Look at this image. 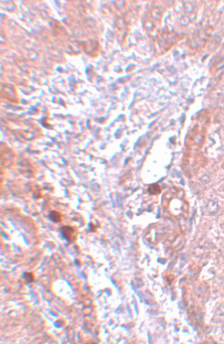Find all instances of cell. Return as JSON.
<instances>
[{"instance_id": "obj_2", "label": "cell", "mask_w": 224, "mask_h": 344, "mask_svg": "<svg viewBox=\"0 0 224 344\" xmlns=\"http://www.w3.org/2000/svg\"><path fill=\"white\" fill-rule=\"evenodd\" d=\"M49 218L50 219V220L55 223L60 222L62 221V216L57 211H52L50 212L49 214Z\"/></svg>"}, {"instance_id": "obj_1", "label": "cell", "mask_w": 224, "mask_h": 344, "mask_svg": "<svg viewBox=\"0 0 224 344\" xmlns=\"http://www.w3.org/2000/svg\"><path fill=\"white\" fill-rule=\"evenodd\" d=\"M61 234L65 239L68 241H72L75 234V230L70 226H63L60 229Z\"/></svg>"}, {"instance_id": "obj_3", "label": "cell", "mask_w": 224, "mask_h": 344, "mask_svg": "<svg viewBox=\"0 0 224 344\" xmlns=\"http://www.w3.org/2000/svg\"><path fill=\"white\" fill-rule=\"evenodd\" d=\"M24 279H25L27 283H31V282L34 281V278L33 274L31 272H26V273L24 274Z\"/></svg>"}]
</instances>
